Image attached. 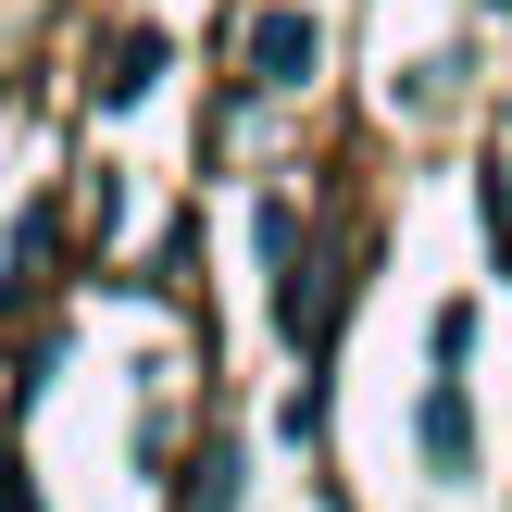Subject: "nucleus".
I'll use <instances>...</instances> for the list:
<instances>
[{"label": "nucleus", "mask_w": 512, "mask_h": 512, "mask_svg": "<svg viewBox=\"0 0 512 512\" xmlns=\"http://www.w3.org/2000/svg\"><path fill=\"white\" fill-rule=\"evenodd\" d=\"M188 512H238V450H200V500Z\"/></svg>", "instance_id": "nucleus-4"}, {"label": "nucleus", "mask_w": 512, "mask_h": 512, "mask_svg": "<svg viewBox=\"0 0 512 512\" xmlns=\"http://www.w3.org/2000/svg\"><path fill=\"white\" fill-rule=\"evenodd\" d=\"M500 13H512V0H500Z\"/></svg>", "instance_id": "nucleus-7"}, {"label": "nucleus", "mask_w": 512, "mask_h": 512, "mask_svg": "<svg viewBox=\"0 0 512 512\" xmlns=\"http://www.w3.org/2000/svg\"><path fill=\"white\" fill-rule=\"evenodd\" d=\"M150 75H175V50H163V25H150V38H113V50H100V100H113V113H125V100L150 88Z\"/></svg>", "instance_id": "nucleus-3"}, {"label": "nucleus", "mask_w": 512, "mask_h": 512, "mask_svg": "<svg viewBox=\"0 0 512 512\" xmlns=\"http://www.w3.org/2000/svg\"><path fill=\"white\" fill-rule=\"evenodd\" d=\"M413 450H425V475H438V488H463V475H475V400H463V375H425Z\"/></svg>", "instance_id": "nucleus-2"}, {"label": "nucleus", "mask_w": 512, "mask_h": 512, "mask_svg": "<svg viewBox=\"0 0 512 512\" xmlns=\"http://www.w3.org/2000/svg\"><path fill=\"white\" fill-rule=\"evenodd\" d=\"M0 512H38V488H25V475H0Z\"/></svg>", "instance_id": "nucleus-6"}, {"label": "nucleus", "mask_w": 512, "mask_h": 512, "mask_svg": "<svg viewBox=\"0 0 512 512\" xmlns=\"http://www.w3.org/2000/svg\"><path fill=\"white\" fill-rule=\"evenodd\" d=\"M313 63H325V25L300 13V0H263V13L238 25V75L250 88H313Z\"/></svg>", "instance_id": "nucleus-1"}, {"label": "nucleus", "mask_w": 512, "mask_h": 512, "mask_svg": "<svg viewBox=\"0 0 512 512\" xmlns=\"http://www.w3.org/2000/svg\"><path fill=\"white\" fill-rule=\"evenodd\" d=\"M463 350H475V313H438V325H425V363H438V375H463Z\"/></svg>", "instance_id": "nucleus-5"}]
</instances>
